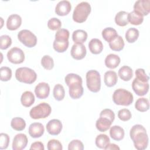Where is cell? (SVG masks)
<instances>
[{
	"label": "cell",
	"mask_w": 150,
	"mask_h": 150,
	"mask_svg": "<svg viewBox=\"0 0 150 150\" xmlns=\"http://www.w3.org/2000/svg\"><path fill=\"white\" fill-rule=\"evenodd\" d=\"M100 117H106L113 122L115 119V114L111 109L105 108L101 111L100 114Z\"/></svg>",
	"instance_id": "48"
},
{
	"label": "cell",
	"mask_w": 150,
	"mask_h": 150,
	"mask_svg": "<svg viewBox=\"0 0 150 150\" xmlns=\"http://www.w3.org/2000/svg\"><path fill=\"white\" fill-rule=\"evenodd\" d=\"M128 22H129L131 24L134 25H139L142 23L144 21V16L138 12L132 11L128 13Z\"/></svg>",
	"instance_id": "30"
},
{
	"label": "cell",
	"mask_w": 150,
	"mask_h": 150,
	"mask_svg": "<svg viewBox=\"0 0 150 150\" xmlns=\"http://www.w3.org/2000/svg\"><path fill=\"white\" fill-rule=\"evenodd\" d=\"M53 94L54 98L57 101L62 100L65 96V91L63 86L60 84H57L54 86L53 91Z\"/></svg>",
	"instance_id": "36"
},
{
	"label": "cell",
	"mask_w": 150,
	"mask_h": 150,
	"mask_svg": "<svg viewBox=\"0 0 150 150\" xmlns=\"http://www.w3.org/2000/svg\"><path fill=\"white\" fill-rule=\"evenodd\" d=\"M86 49L83 43H75L71 49V57L76 60H81L86 55Z\"/></svg>",
	"instance_id": "11"
},
{
	"label": "cell",
	"mask_w": 150,
	"mask_h": 150,
	"mask_svg": "<svg viewBox=\"0 0 150 150\" xmlns=\"http://www.w3.org/2000/svg\"><path fill=\"white\" fill-rule=\"evenodd\" d=\"M110 135L112 139L119 141L124 138L125 132L124 129L120 126L114 125L110 128Z\"/></svg>",
	"instance_id": "19"
},
{
	"label": "cell",
	"mask_w": 150,
	"mask_h": 150,
	"mask_svg": "<svg viewBox=\"0 0 150 150\" xmlns=\"http://www.w3.org/2000/svg\"><path fill=\"white\" fill-rule=\"evenodd\" d=\"M120 147L118 146L117 145L114 144H110L109 143L107 146L104 148V149L106 150H109V149H120Z\"/></svg>",
	"instance_id": "50"
},
{
	"label": "cell",
	"mask_w": 150,
	"mask_h": 150,
	"mask_svg": "<svg viewBox=\"0 0 150 150\" xmlns=\"http://www.w3.org/2000/svg\"><path fill=\"white\" fill-rule=\"evenodd\" d=\"M41 64L46 70H51L54 67V61L49 55H45L41 59Z\"/></svg>",
	"instance_id": "38"
},
{
	"label": "cell",
	"mask_w": 150,
	"mask_h": 150,
	"mask_svg": "<svg viewBox=\"0 0 150 150\" xmlns=\"http://www.w3.org/2000/svg\"><path fill=\"white\" fill-rule=\"evenodd\" d=\"M135 108L140 112H145L149 108V102L148 99L146 98H138L135 104Z\"/></svg>",
	"instance_id": "31"
},
{
	"label": "cell",
	"mask_w": 150,
	"mask_h": 150,
	"mask_svg": "<svg viewBox=\"0 0 150 150\" xmlns=\"http://www.w3.org/2000/svg\"><path fill=\"white\" fill-rule=\"evenodd\" d=\"M8 60L13 64H21L25 60V54L22 49L14 47L11 48L7 53Z\"/></svg>",
	"instance_id": "8"
},
{
	"label": "cell",
	"mask_w": 150,
	"mask_h": 150,
	"mask_svg": "<svg viewBox=\"0 0 150 150\" xmlns=\"http://www.w3.org/2000/svg\"><path fill=\"white\" fill-rule=\"evenodd\" d=\"M48 28L52 30H56L60 29L62 26L61 21L57 18H52L47 22Z\"/></svg>",
	"instance_id": "40"
},
{
	"label": "cell",
	"mask_w": 150,
	"mask_h": 150,
	"mask_svg": "<svg viewBox=\"0 0 150 150\" xmlns=\"http://www.w3.org/2000/svg\"><path fill=\"white\" fill-rule=\"evenodd\" d=\"M12 44V39L11 37L6 35L0 36V48L2 50L8 49Z\"/></svg>",
	"instance_id": "41"
},
{
	"label": "cell",
	"mask_w": 150,
	"mask_h": 150,
	"mask_svg": "<svg viewBox=\"0 0 150 150\" xmlns=\"http://www.w3.org/2000/svg\"><path fill=\"white\" fill-rule=\"evenodd\" d=\"M109 137L105 134H99L96 138L95 143L96 146L101 149H104L110 143Z\"/></svg>",
	"instance_id": "35"
},
{
	"label": "cell",
	"mask_w": 150,
	"mask_h": 150,
	"mask_svg": "<svg viewBox=\"0 0 150 150\" xmlns=\"http://www.w3.org/2000/svg\"><path fill=\"white\" fill-rule=\"evenodd\" d=\"M48 150H62L63 149L62 145L60 142L57 139H50L47 144Z\"/></svg>",
	"instance_id": "44"
},
{
	"label": "cell",
	"mask_w": 150,
	"mask_h": 150,
	"mask_svg": "<svg viewBox=\"0 0 150 150\" xmlns=\"http://www.w3.org/2000/svg\"><path fill=\"white\" fill-rule=\"evenodd\" d=\"M134 11L143 16L149 14L150 11V0H138L134 5Z\"/></svg>",
	"instance_id": "10"
},
{
	"label": "cell",
	"mask_w": 150,
	"mask_h": 150,
	"mask_svg": "<svg viewBox=\"0 0 150 150\" xmlns=\"http://www.w3.org/2000/svg\"><path fill=\"white\" fill-rule=\"evenodd\" d=\"M15 77L16 80L20 82L26 84H32L36 81L37 74L33 70L26 67H23L16 69L15 71Z\"/></svg>",
	"instance_id": "4"
},
{
	"label": "cell",
	"mask_w": 150,
	"mask_h": 150,
	"mask_svg": "<svg viewBox=\"0 0 150 150\" xmlns=\"http://www.w3.org/2000/svg\"><path fill=\"white\" fill-rule=\"evenodd\" d=\"M71 5L69 1L63 0L59 2L55 8V13L59 16H66L71 11Z\"/></svg>",
	"instance_id": "15"
},
{
	"label": "cell",
	"mask_w": 150,
	"mask_h": 150,
	"mask_svg": "<svg viewBox=\"0 0 150 150\" xmlns=\"http://www.w3.org/2000/svg\"><path fill=\"white\" fill-rule=\"evenodd\" d=\"M50 93V86L45 82L39 83L35 88V93L38 98L45 99L46 98Z\"/></svg>",
	"instance_id": "14"
},
{
	"label": "cell",
	"mask_w": 150,
	"mask_h": 150,
	"mask_svg": "<svg viewBox=\"0 0 150 150\" xmlns=\"http://www.w3.org/2000/svg\"><path fill=\"white\" fill-rule=\"evenodd\" d=\"M52 108L49 104L41 103L30 110L29 115L35 120L45 118L50 114Z\"/></svg>",
	"instance_id": "6"
},
{
	"label": "cell",
	"mask_w": 150,
	"mask_h": 150,
	"mask_svg": "<svg viewBox=\"0 0 150 150\" xmlns=\"http://www.w3.org/2000/svg\"><path fill=\"white\" fill-rule=\"evenodd\" d=\"M69 40H56L54 39L53 44V49L59 53H63L65 52L69 47Z\"/></svg>",
	"instance_id": "33"
},
{
	"label": "cell",
	"mask_w": 150,
	"mask_h": 150,
	"mask_svg": "<svg viewBox=\"0 0 150 150\" xmlns=\"http://www.w3.org/2000/svg\"><path fill=\"white\" fill-rule=\"evenodd\" d=\"M91 12V6L87 2H81L75 7L73 13V19L77 23L85 22Z\"/></svg>",
	"instance_id": "3"
},
{
	"label": "cell",
	"mask_w": 150,
	"mask_h": 150,
	"mask_svg": "<svg viewBox=\"0 0 150 150\" xmlns=\"http://www.w3.org/2000/svg\"><path fill=\"white\" fill-rule=\"evenodd\" d=\"M118 36L115 29L112 28L108 27L104 29L102 31V36L104 39L108 43L114 39Z\"/></svg>",
	"instance_id": "29"
},
{
	"label": "cell",
	"mask_w": 150,
	"mask_h": 150,
	"mask_svg": "<svg viewBox=\"0 0 150 150\" xmlns=\"http://www.w3.org/2000/svg\"><path fill=\"white\" fill-rule=\"evenodd\" d=\"M45 147L44 145L43 144L42 142H39V141H36V142H34L31 144V146L30 147V150H33V149H36V150H44Z\"/></svg>",
	"instance_id": "49"
},
{
	"label": "cell",
	"mask_w": 150,
	"mask_h": 150,
	"mask_svg": "<svg viewBox=\"0 0 150 150\" xmlns=\"http://www.w3.org/2000/svg\"><path fill=\"white\" fill-rule=\"evenodd\" d=\"M68 87H69V95L71 98L78 99L83 96L84 89L81 83H74Z\"/></svg>",
	"instance_id": "18"
},
{
	"label": "cell",
	"mask_w": 150,
	"mask_h": 150,
	"mask_svg": "<svg viewBox=\"0 0 150 150\" xmlns=\"http://www.w3.org/2000/svg\"><path fill=\"white\" fill-rule=\"evenodd\" d=\"M28 141V138L25 134H18L13 138L12 149L13 150H22L26 148Z\"/></svg>",
	"instance_id": "12"
},
{
	"label": "cell",
	"mask_w": 150,
	"mask_h": 150,
	"mask_svg": "<svg viewBox=\"0 0 150 150\" xmlns=\"http://www.w3.org/2000/svg\"><path fill=\"white\" fill-rule=\"evenodd\" d=\"M132 117L130 111L127 108H122L118 111V117L123 121H127L131 119Z\"/></svg>",
	"instance_id": "43"
},
{
	"label": "cell",
	"mask_w": 150,
	"mask_h": 150,
	"mask_svg": "<svg viewBox=\"0 0 150 150\" xmlns=\"http://www.w3.org/2000/svg\"><path fill=\"white\" fill-rule=\"evenodd\" d=\"M84 149V145L81 141L79 139L72 140L68 145L69 150H83Z\"/></svg>",
	"instance_id": "45"
},
{
	"label": "cell",
	"mask_w": 150,
	"mask_h": 150,
	"mask_svg": "<svg viewBox=\"0 0 150 150\" xmlns=\"http://www.w3.org/2000/svg\"><path fill=\"white\" fill-rule=\"evenodd\" d=\"M121 60L120 57L115 54H109L105 59V65L109 69H115L120 63Z\"/></svg>",
	"instance_id": "21"
},
{
	"label": "cell",
	"mask_w": 150,
	"mask_h": 150,
	"mask_svg": "<svg viewBox=\"0 0 150 150\" xmlns=\"http://www.w3.org/2000/svg\"><path fill=\"white\" fill-rule=\"evenodd\" d=\"M112 123V122L107 118L100 117V118L96 121V127L99 131L105 132L110 128Z\"/></svg>",
	"instance_id": "23"
},
{
	"label": "cell",
	"mask_w": 150,
	"mask_h": 150,
	"mask_svg": "<svg viewBox=\"0 0 150 150\" xmlns=\"http://www.w3.org/2000/svg\"><path fill=\"white\" fill-rule=\"evenodd\" d=\"M62 129V124L57 119L50 120L46 124V130L47 132L52 135H57L59 134Z\"/></svg>",
	"instance_id": "13"
},
{
	"label": "cell",
	"mask_w": 150,
	"mask_h": 150,
	"mask_svg": "<svg viewBox=\"0 0 150 150\" xmlns=\"http://www.w3.org/2000/svg\"><path fill=\"white\" fill-rule=\"evenodd\" d=\"M87 39V33L86 31L81 29H78L73 32L72 34V39L75 43H83Z\"/></svg>",
	"instance_id": "26"
},
{
	"label": "cell",
	"mask_w": 150,
	"mask_h": 150,
	"mask_svg": "<svg viewBox=\"0 0 150 150\" xmlns=\"http://www.w3.org/2000/svg\"><path fill=\"white\" fill-rule=\"evenodd\" d=\"M129 136L137 149L144 150L147 148L148 136L146 129L142 125H134L130 130Z\"/></svg>",
	"instance_id": "1"
},
{
	"label": "cell",
	"mask_w": 150,
	"mask_h": 150,
	"mask_svg": "<svg viewBox=\"0 0 150 150\" xmlns=\"http://www.w3.org/2000/svg\"><path fill=\"white\" fill-rule=\"evenodd\" d=\"M44 131V127L40 122L32 123L29 127V134L33 138H38L42 137Z\"/></svg>",
	"instance_id": "16"
},
{
	"label": "cell",
	"mask_w": 150,
	"mask_h": 150,
	"mask_svg": "<svg viewBox=\"0 0 150 150\" xmlns=\"http://www.w3.org/2000/svg\"><path fill=\"white\" fill-rule=\"evenodd\" d=\"M112 100L117 105L128 106L132 103L134 97L130 91L124 88H118L114 91Z\"/></svg>",
	"instance_id": "2"
},
{
	"label": "cell",
	"mask_w": 150,
	"mask_h": 150,
	"mask_svg": "<svg viewBox=\"0 0 150 150\" xmlns=\"http://www.w3.org/2000/svg\"><path fill=\"white\" fill-rule=\"evenodd\" d=\"M1 72V80L2 81H9L12 77L11 69L6 66H2L0 69Z\"/></svg>",
	"instance_id": "39"
},
{
	"label": "cell",
	"mask_w": 150,
	"mask_h": 150,
	"mask_svg": "<svg viewBox=\"0 0 150 150\" xmlns=\"http://www.w3.org/2000/svg\"><path fill=\"white\" fill-rule=\"evenodd\" d=\"M9 143V137L7 134L1 133L0 134V149H6Z\"/></svg>",
	"instance_id": "47"
},
{
	"label": "cell",
	"mask_w": 150,
	"mask_h": 150,
	"mask_svg": "<svg viewBox=\"0 0 150 150\" xmlns=\"http://www.w3.org/2000/svg\"><path fill=\"white\" fill-rule=\"evenodd\" d=\"M128 13L125 11L118 12L115 16V23L120 26H125L128 23Z\"/></svg>",
	"instance_id": "28"
},
{
	"label": "cell",
	"mask_w": 150,
	"mask_h": 150,
	"mask_svg": "<svg viewBox=\"0 0 150 150\" xmlns=\"http://www.w3.org/2000/svg\"><path fill=\"white\" fill-rule=\"evenodd\" d=\"M12 128L16 131H22L26 127L25 121L21 117H15L12 119L11 122Z\"/></svg>",
	"instance_id": "34"
},
{
	"label": "cell",
	"mask_w": 150,
	"mask_h": 150,
	"mask_svg": "<svg viewBox=\"0 0 150 150\" xmlns=\"http://www.w3.org/2000/svg\"><path fill=\"white\" fill-rule=\"evenodd\" d=\"M69 31L66 29H60L58 30L55 34L56 40H69Z\"/></svg>",
	"instance_id": "42"
},
{
	"label": "cell",
	"mask_w": 150,
	"mask_h": 150,
	"mask_svg": "<svg viewBox=\"0 0 150 150\" xmlns=\"http://www.w3.org/2000/svg\"><path fill=\"white\" fill-rule=\"evenodd\" d=\"M104 81L105 84L109 87L115 86L118 81L117 73L112 70L106 71L104 73Z\"/></svg>",
	"instance_id": "22"
},
{
	"label": "cell",
	"mask_w": 150,
	"mask_h": 150,
	"mask_svg": "<svg viewBox=\"0 0 150 150\" xmlns=\"http://www.w3.org/2000/svg\"><path fill=\"white\" fill-rule=\"evenodd\" d=\"M22 18L17 14L11 15L6 21V28L10 30L18 29L21 25Z\"/></svg>",
	"instance_id": "17"
},
{
	"label": "cell",
	"mask_w": 150,
	"mask_h": 150,
	"mask_svg": "<svg viewBox=\"0 0 150 150\" xmlns=\"http://www.w3.org/2000/svg\"><path fill=\"white\" fill-rule=\"evenodd\" d=\"M19 40L28 47H34L37 43L36 36L30 30L23 29L18 34Z\"/></svg>",
	"instance_id": "7"
},
{
	"label": "cell",
	"mask_w": 150,
	"mask_h": 150,
	"mask_svg": "<svg viewBox=\"0 0 150 150\" xmlns=\"http://www.w3.org/2000/svg\"><path fill=\"white\" fill-rule=\"evenodd\" d=\"M21 101L24 107H30L35 102V96L33 93L30 91H26L23 93L21 96Z\"/></svg>",
	"instance_id": "24"
},
{
	"label": "cell",
	"mask_w": 150,
	"mask_h": 150,
	"mask_svg": "<svg viewBox=\"0 0 150 150\" xmlns=\"http://www.w3.org/2000/svg\"><path fill=\"white\" fill-rule=\"evenodd\" d=\"M86 84L88 89L93 93H97L101 88V77L98 71L90 70L86 73Z\"/></svg>",
	"instance_id": "5"
},
{
	"label": "cell",
	"mask_w": 150,
	"mask_h": 150,
	"mask_svg": "<svg viewBox=\"0 0 150 150\" xmlns=\"http://www.w3.org/2000/svg\"><path fill=\"white\" fill-rule=\"evenodd\" d=\"M139 30L135 28H129L125 33V39L128 43L135 42L139 37Z\"/></svg>",
	"instance_id": "32"
},
{
	"label": "cell",
	"mask_w": 150,
	"mask_h": 150,
	"mask_svg": "<svg viewBox=\"0 0 150 150\" xmlns=\"http://www.w3.org/2000/svg\"><path fill=\"white\" fill-rule=\"evenodd\" d=\"M88 48L91 53L94 54H98L102 52L103 49V45L100 40L94 38L89 42Z\"/></svg>",
	"instance_id": "20"
},
{
	"label": "cell",
	"mask_w": 150,
	"mask_h": 150,
	"mask_svg": "<svg viewBox=\"0 0 150 150\" xmlns=\"http://www.w3.org/2000/svg\"><path fill=\"white\" fill-rule=\"evenodd\" d=\"M118 74L122 80L129 81L132 77L133 72L130 67L128 66H123L119 69Z\"/></svg>",
	"instance_id": "25"
},
{
	"label": "cell",
	"mask_w": 150,
	"mask_h": 150,
	"mask_svg": "<svg viewBox=\"0 0 150 150\" xmlns=\"http://www.w3.org/2000/svg\"><path fill=\"white\" fill-rule=\"evenodd\" d=\"M64 81L67 86L76 83H80L81 84L83 83L81 77L75 73H69L67 74L64 78Z\"/></svg>",
	"instance_id": "37"
},
{
	"label": "cell",
	"mask_w": 150,
	"mask_h": 150,
	"mask_svg": "<svg viewBox=\"0 0 150 150\" xmlns=\"http://www.w3.org/2000/svg\"><path fill=\"white\" fill-rule=\"evenodd\" d=\"M110 49L114 51H120L124 47V41L121 36L118 35L114 39L108 43Z\"/></svg>",
	"instance_id": "27"
},
{
	"label": "cell",
	"mask_w": 150,
	"mask_h": 150,
	"mask_svg": "<svg viewBox=\"0 0 150 150\" xmlns=\"http://www.w3.org/2000/svg\"><path fill=\"white\" fill-rule=\"evenodd\" d=\"M132 88L137 95L143 96L148 92L149 84L148 82H142L135 78L132 83Z\"/></svg>",
	"instance_id": "9"
},
{
	"label": "cell",
	"mask_w": 150,
	"mask_h": 150,
	"mask_svg": "<svg viewBox=\"0 0 150 150\" xmlns=\"http://www.w3.org/2000/svg\"><path fill=\"white\" fill-rule=\"evenodd\" d=\"M135 78H137L138 80H140L142 82H148L149 81V77L146 75L145 73V71L144 69H138L135 71Z\"/></svg>",
	"instance_id": "46"
}]
</instances>
